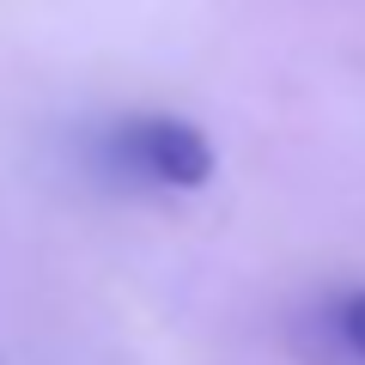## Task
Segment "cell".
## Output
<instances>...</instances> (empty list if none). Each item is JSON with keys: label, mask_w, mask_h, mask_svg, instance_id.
<instances>
[{"label": "cell", "mask_w": 365, "mask_h": 365, "mask_svg": "<svg viewBox=\"0 0 365 365\" xmlns=\"http://www.w3.org/2000/svg\"><path fill=\"white\" fill-rule=\"evenodd\" d=\"M104 158L122 177L158 182V189H201L213 177V146L182 116H122L104 134Z\"/></svg>", "instance_id": "6da1fadb"}, {"label": "cell", "mask_w": 365, "mask_h": 365, "mask_svg": "<svg viewBox=\"0 0 365 365\" xmlns=\"http://www.w3.org/2000/svg\"><path fill=\"white\" fill-rule=\"evenodd\" d=\"M335 329H341V341H347V347L365 359V287L347 292V299L335 304Z\"/></svg>", "instance_id": "7a4b0ae2"}]
</instances>
